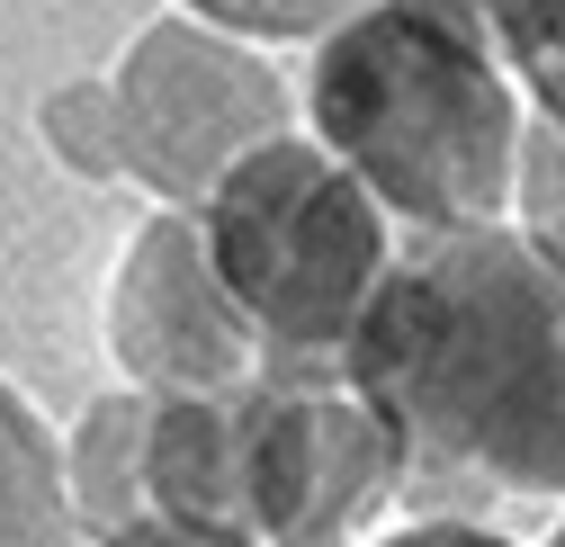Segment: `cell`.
Here are the masks:
<instances>
[{
    "label": "cell",
    "instance_id": "52a82bcc",
    "mask_svg": "<svg viewBox=\"0 0 565 547\" xmlns=\"http://www.w3.org/2000/svg\"><path fill=\"white\" fill-rule=\"evenodd\" d=\"M0 547H90L63 431L0 377Z\"/></svg>",
    "mask_w": 565,
    "mask_h": 547
},
{
    "label": "cell",
    "instance_id": "7c38bea8",
    "mask_svg": "<svg viewBox=\"0 0 565 547\" xmlns=\"http://www.w3.org/2000/svg\"><path fill=\"white\" fill-rule=\"evenodd\" d=\"M521 216L565 243V135L530 126V171H521Z\"/></svg>",
    "mask_w": 565,
    "mask_h": 547
},
{
    "label": "cell",
    "instance_id": "8fae6325",
    "mask_svg": "<svg viewBox=\"0 0 565 547\" xmlns=\"http://www.w3.org/2000/svg\"><path fill=\"white\" fill-rule=\"evenodd\" d=\"M189 19L225 28V36H252V45H323L332 28H350L369 0H180Z\"/></svg>",
    "mask_w": 565,
    "mask_h": 547
},
{
    "label": "cell",
    "instance_id": "30bf717a",
    "mask_svg": "<svg viewBox=\"0 0 565 547\" xmlns=\"http://www.w3.org/2000/svg\"><path fill=\"white\" fill-rule=\"evenodd\" d=\"M484 36L530 90V117L565 135V0H484Z\"/></svg>",
    "mask_w": 565,
    "mask_h": 547
},
{
    "label": "cell",
    "instance_id": "8992f818",
    "mask_svg": "<svg viewBox=\"0 0 565 547\" xmlns=\"http://www.w3.org/2000/svg\"><path fill=\"white\" fill-rule=\"evenodd\" d=\"M108 360L135 395H216L269 368L260 332L216 279L189 207H153L126 234L117 279H108Z\"/></svg>",
    "mask_w": 565,
    "mask_h": 547
},
{
    "label": "cell",
    "instance_id": "3957f363",
    "mask_svg": "<svg viewBox=\"0 0 565 547\" xmlns=\"http://www.w3.org/2000/svg\"><path fill=\"white\" fill-rule=\"evenodd\" d=\"M530 126L503 45L431 0H369L306 63V135L377 189L404 234L512 225Z\"/></svg>",
    "mask_w": 565,
    "mask_h": 547
},
{
    "label": "cell",
    "instance_id": "9c48e42d",
    "mask_svg": "<svg viewBox=\"0 0 565 547\" xmlns=\"http://www.w3.org/2000/svg\"><path fill=\"white\" fill-rule=\"evenodd\" d=\"M36 135L45 153L90 180V189H126V135H117V99H108V73H73L36 99Z\"/></svg>",
    "mask_w": 565,
    "mask_h": 547
},
{
    "label": "cell",
    "instance_id": "7a4b0ae2",
    "mask_svg": "<svg viewBox=\"0 0 565 547\" xmlns=\"http://www.w3.org/2000/svg\"><path fill=\"white\" fill-rule=\"evenodd\" d=\"M413 503L395 414L350 360H269L216 395H153L145 521L225 547H369Z\"/></svg>",
    "mask_w": 565,
    "mask_h": 547
},
{
    "label": "cell",
    "instance_id": "5bb4252c",
    "mask_svg": "<svg viewBox=\"0 0 565 547\" xmlns=\"http://www.w3.org/2000/svg\"><path fill=\"white\" fill-rule=\"evenodd\" d=\"M90 547H225V538H189L171 521H145V529H117V538H90Z\"/></svg>",
    "mask_w": 565,
    "mask_h": 547
},
{
    "label": "cell",
    "instance_id": "ba28073f",
    "mask_svg": "<svg viewBox=\"0 0 565 547\" xmlns=\"http://www.w3.org/2000/svg\"><path fill=\"white\" fill-rule=\"evenodd\" d=\"M145 414H153V395L117 386L63 431V466H73V503H82L90 538L145 529Z\"/></svg>",
    "mask_w": 565,
    "mask_h": 547
},
{
    "label": "cell",
    "instance_id": "277c9868",
    "mask_svg": "<svg viewBox=\"0 0 565 547\" xmlns=\"http://www.w3.org/2000/svg\"><path fill=\"white\" fill-rule=\"evenodd\" d=\"M189 216L269 360H350L404 260V225L377 207V189L306 126L243 153Z\"/></svg>",
    "mask_w": 565,
    "mask_h": 547
},
{
    "label": "cell",
    "instance_id": "4fadbf2b",
    "mask_svg": "<svg viewBox=\"0 0 565 547\" xmlns=\"http://www.w3.org/2000/svg\"><path fill=\"white\" fill-rule=\"evenodd\" d=\"M369 547H521V538L484 529V521H395V529L369 538Z\"/></svg>",
    "mask_w": 565,
    "mask_h": 547
},
{
    "label": "cell",
    "instance_id": "5b68a950",
    "mask_svg": "<svg viewBox=\"0 0 565 547\" xmlns=\"http://www.w3.org/2000/svg\"><path fill=\"white\" fill-rule=\"evenodd\" d=\"M108 99L126 135V189H145L153 207H198L243 153L297 135L278 63L189 10H162L126 36V54L108 63Z\"/></svg>",
    "mask_w": 565,
    "mask_h": 547
},
{
    "label": "cell",
    "instance_id": "6da1fadb",
    "mask_svg": "<svg viewBox=\"0 0 565 547\" xmlns=\"http://www.w3.org/2000/svg\"><path fill=\"white\" fill-rule=\"evenodd\" d=\"M350 377L404 431L413 521L565 503V243L530 216L404 234Z\"/></svg>",
    "mask_w": 565,
    "mask_h": 547
}]
</instances>
